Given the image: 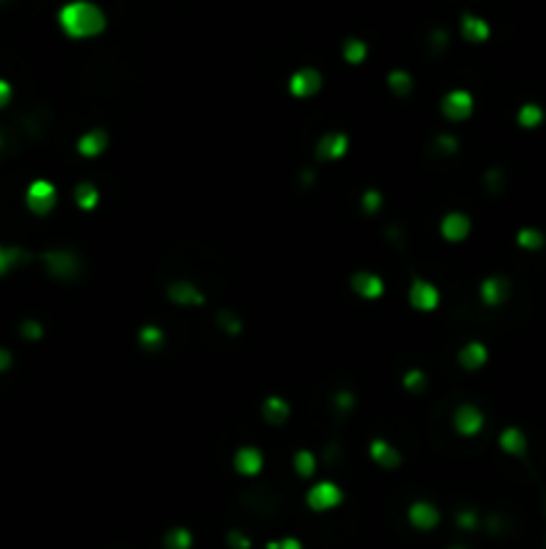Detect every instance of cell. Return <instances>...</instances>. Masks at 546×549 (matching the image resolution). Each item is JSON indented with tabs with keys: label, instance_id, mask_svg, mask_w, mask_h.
I'll list each match as a JSON object with an SVG mask.
<instances>
[{
	"label": "cell",
	"instance_id": "1",
	"mask_svg": "<svg viewBox=\"0 0 546 549\" xmlns=\"http://www.w3.org/2000/svg\"><path fill=\"white\" fill-rule=\"evenodd\" d=\"M59 25L70 38H94L105 30V11L94 3H67L59 11Z\"/></svg>",
	"mask_w": 546,
	"mask_h": 549
},
{
	"label": "cell",
	"instance_id": "2",
	"mask_svg": "<svg viewBox=\"0 0 546 549\" xmlns=\"http://www.w3.org/2000/svg\"><path fill=\"white\" fill-rule=\"evenodd\" d=\"M511 293H514V284H511L509 276L504 273H490L482 279L479 284V300L487 305V308H501V305L509 303Z\"/></svg>",
	"mask_w": 546,
	"mask_h": 549
},
{
	"label": "cell",
	"instance_id": "3",
	"mask_svg": "<svg viewBox=\"0 0 546 549\" xmlns=\"http://www.w3.org/2000/svg\"><path fill=\"white\" fill-rule=\"evenodd\" d=\"M498 451L509 458H528L530 453V434L522 426L511 424V426H504L501 434H498Z\"/></svg>",
	"mask_w": 546,
	"mask_h": 549
},
{
	"label": "cell",
	"instance_id": "4",
	"mask_svg": "<svg viewBox=\"0 0 546 549\" xmlns=\"http://www.w3.org/2000/svg\"><path fill=\"white\" fill-rule=\"evenodd\" d=\"M308 506L314 509V512H329V509H335L340 501H343V490L335 485V482H316L314 488L308 490Z\"/></svg>",
	"mask_w": 546,
	"mask_h": 549
},
{
	"label": "cell",
	"instance_id": "5",
	"mask_svg": "<svg viewBox=\"0 0 546 549\" xmlns=\"http://www.w3.org/2000/svg\"><path fill=\"white\" fill-rule=\"evenodd\" d=\"M453 426L463 437H477L485 429V413L477 404H461L453 415Z\"/></svg>",
	"mask_w": 546,
	"mask_h": 549
},
{
	"label": "cell",
	"instance_id": "6",
	"mask_svg": "<svg viewBox=\"0 0 546 549\" xmlns=\"http://www.w3.org/2000/svg\"><path fill=\"white\" fill-rule=\"evenodd\" d=\"M442 113L450 121H466L474 113V97L466 89H453L448 97L442 99Z\"/></svg>",
	"mask_w": 546,
	"mask_h": 549
},
{
	"label": "cell",
	"instance_id": "7",
	"mask_svg": "<svg viewBox=\"0 0 546 549\" xmlns=\"http://www.w3.org/2000/svg\"><path fill=\"white\" fill-rule=\"evenodd\" d=\"M27 207L35 215H49L57 207V188L49 180H38L27 188Z\"/></svg>",
	"mask_w": 546,
	"mask_h": 549
},
{
	"label": "cell",
	"instance_id": "8",
	"mask_svg": "<svg viewBox=\"0 0 546 549\" xmlns=\"http://www.w3.org/2000/svg\"><path fill=\"white\" fill-rule=\"evenodd\" d=\"M514 123L520 126L522 132H538L546 126V105L538 99H528L522 102L517 113H514Z\"/></svg>",
	"mask_w": 546,
	"mask_h": 549
},
{
	"label": "cell",
	"instance_id": "9",
	"mask_svg": "<svg viewBox=\"0 0 546 549\" xmlns=\"http://www.w3.org/2000/svg\"><path fill=\"white\" fill-rule=\"evenodd\" d=\"M43 263H46V268H49L51 276H57V279H73L78 268H81V263H78V257L73 252H67V249H54V252H46L43 255Z\"/></svg>",
	"mask_w": 546,
	"mask_h": 549
},
{
	"label": "cell",
	"instance_id": "10",
	"mask_svg": "<svg viewBox=\"0 0 546 549\" xmlns=\"http://www.w3.org/2000/svg\"><path fill=\"white\" fill-rule=\"evenodd\" d=\"M319 89H322V73L314 70V67H300V70L290 78V91H292V97H297V99L314 97Z\"/></svg>",
	"mask_w": 546,
	"mask_h": 549
},
{
	"label": "cell",
	"instance_id": "11",
	"mask_svg": "<svg viewBox=\"0 0 546 549\" xmlns=\"http://www.w3.org/2000/svg\"><path fill=\"white\" fill-rule=\"evenodd\" d=\"M514 244L528 255H538L546 249V231L541 225H520L514 233Z\"/></svg>",
	"mask_w": 546,
	"mask_h": 549
},
{
	"label": "cell",
	"instance_id": "12",
	"mask_svg": "<svg viewBox=\"0 0 546 549\" xmlns=\"http://www.w3.org/2000/svg\"><path fill=\"white\" fill-rule=\"evenodd\" d=\"M410 305L418 308V311H434L439 305V290L426 279H415L410 284Z\"/></svg>",
	"mask_w": 546,
	"mask_h": 549
},
{
	"label": "cell",
	"instance_id": "13",
	"mask_svg": "<svg viewBox=\"0 0 546 549\" xmlns=\"http://www.w3.org/2000/svg\"><path fill=\"white\" fill-rule=\"evenodd\" d=\"M348 153V137L343 132H329L316 142V159L322 161H338Z\"/></svg>",
	"mask_w": 546,
	"mask_h": 549
},
{
	"label": "cell",
	"instance_id": "14",
	"mask_svg": "<svg viewBox=\"0 0 546 549\" xmlns=\"http://www.w3.org/2000/svg\"><path fill=\"white\" fill-rule=\"evenodd\" d=\"M461 33L469 43L479 46V43H487V40H490V35H493V27H490V22H487L485 16L463 13L461 16Z\"/></svg>",
	"mask_w": 546,
	"mask_h": 549
},
{
	"label": "cell",
	"instance_id": "15",
	"mask_svg": "<svg viewBox=\"0 0 546 549\" xmlns=\"http://www.w3.org/2000/svg\"><path fill=\"white\" fill-rule=\"evenodd\" d=\"M439 231H442V236H445L448 242L458 244V242H466V239H469V233H472V220L466 217L463 212H450V215H445V220H442Z\"/></svg>",
	"mask_w": 546,
	"mask_h": 549
},
{
	"label": "cell",
	"instance_id": "16",
	"mask_svg": "<svg viewBox=\"0 0 546 549\" xmlns=\"http://www.w3.org/2000/svg\"><path fill=\"white\" fill-rule=\"evenodd\" d=\"M351 287H353V293L362 295L364 300H377L380 295L386 293V284H383V279H380L377 273H370V271H359V273H353Z\"/></svg>",
	"mask_w": 546,
	"mask_h": 549
},
{
	"label": "cell",
	"instance_id": "17",
	"mask_svg": "<svg viewBox=\"0 0 546 549\" xmlns=\"http://www.w3.org/2000/svg\"><path fill=\"white\" fill-rule=\"evenodd\" d=\"M407 520L418 531H431V528L439 525V509L434 504H428V501H415L410 506V512H407Z\"/></svg>",
	"mask_w": 546,
	"mask_h": 549
},
{
	"label": "cell",
	"instance_id": "18",
	"mask_svg": "<svg viewBox=\"0 0 546 549\" xmlns=\"http://www.w3.org/2000/svg\"><path fill=\"white\" fill-rule=\"evenodd\" d=\"M263 453L257 451V448H239L236 455H233V469L244 477H255L263 472Z\"/></svg>",
	"mask_w": 546,
	"mask_h": 549
},
{
	"label": "cell",
	"instance_id": "19",
	"mask_svg": "<svg viewBox=\"0 0 546 549\" xmlns=\"http://www.w3.org/2000/svg\"><path fill=\"white\" fill-rule=\"evenodd\" d=\"M487 359H490V351H487V346L482 341H469L463 346L461 351H458V362H461L463 370H482L487 365Z\"/></svg>",
	"mask_w": 546,
	"mask_h": 549
},
{
	"label": "cell",
	"instance_id": "20",
	"mask_svg": "<svg viewBox=\"0 0 546 549\" xmlns=\"http://www.w3.org/2000/svg\"><path fill=\"white\" fill-rule=\"evenodd\" d=\"M370 455L372 461L380 464L383 469H397L402 464V453L397 448H391L386 439H372L370 442Z\"/></svg>",
	"mask_w": 546,
	"mask_h": 549
},
{
	"label": "cell",
	"instance_id": "21",
	"mask_svg": "<svg viewBox=\"0 0 546 549\" xmlns=\"http://www.w3.org/2000/svg\"><path fill=\"white\" fill-rule=\"evenodd\" d=\"M105 147H108V135L102 132V129H91V132H86L81 140H78V153L84 156V159H97L105 153Z\"/></svg>",
	"mask_w": 546,
	"mask_h": 549
},
{
	"label": "cell",
	"instance_id": "22",
	"mask_svg": "<svg viewBox=\"0 0 546 549\" xmlns=\"http://www.w3.org/2000/svg\"><path fill=\"white\" fill-rule=\"evenodd\" d=\"M169 300L177 305H204V293L195 290L190 281H174L169 287Z\"/></svg>",
	"mask_w": 546,
	"mask_h": 549
},
{
	"label": "cell",
	"instance_id": "23",
	"mask_svg": "<svg viewBox=\"0 0 546 549\" xmlns=\"http://www.w3.org/2000/svg\"><path fill=\"white\" fill-rule=\"evenodd\" d=\"M263 415H266L268 424L281 426V424L290 418V404L284 402L281 397H268L266 402H263Z\"/></svg>",
	"mask_w": 546,
	"mask_h": 549
},
{
	"label": "cell",
	"instance_id": "24",
	"mask_svg": "<svg viewBox=\"0 0 546 549\" xmlns=\"http://www.w3.org/2000/svg\"><path fill=\"white\" fill-rule=\"evenodd\" d=\"M75 204L86 212H91V209H97L99 204V191L94 188L91 183H81L75 188Z\"/></svg>",
	"mask_w": 546,
	"mask_h": 549
},
{
	"label": "cell",
	"instance_id": "25",
	"mask_svg": "<svg viewBox=\"0 0 546 549\" xmlns=\"http://www.w3.org/2000/svg\"><path fill=\"white\" fill-rule=\"evenodd\" d=\"M164 547L166 549H190L193 547V533L188 528H171L164 536Z\"/></svg>",
	"mask_w": 546,
	"mask_h": 549
},
{
	"label": "cell",
	"instance_id": "26",
	"mask_svg": "<svg viewBox=\"0 0 546 549\" xmlns=\"http://www.w3.org/2000/svg\"><path fill=\"white\" fill-rule=\"evenodd\" d=\"M343 57H346L348 64H362L367 60V43L359 40V38H348L343 43Z\"/></svg>",
	"mask_w": 546,
	"mask_h": 549
},
{
	"label": "cell",
	"instance_id": "27",
	"mask_svg": "<svg viewBox=\"0 0 546 549\" xmlns=\"http://www.w3.org/2000/svg\"><path fill=\"white\" fill-rule=\"evenodd\" d=\"M164 329L156 327V324H145V327L140 329V343H142V349H147V351H156V349H161L164 346Z\"/></svg>",
	"mask_w": 546,
	"mask_h": 549
},
{
	"label": "cell",
	"instance_id": "28",
	"mask_svg": "<svg viewBox=\"0 0 546 549\" xmlns=\"http://www.w3.org/2000/svg\"><path fill=\"white\" fill-rule=\"evenodd\" d=\"M292 466L300 477H311L316 472V455L311 451H297L292 458Z\"/></svg>",
	"mask_w": 546,
	"mask_h": 549
},
{
	"label": "cell",
	"instance_id": "29",
	"mask_svg": "<svg viewBox=\"0 0 546 549\" xmlns=\"http://www.w3.org/2000/svg\"><path fill=\"white\" fill-rule=\"evenodd\" d=\"M389 86L394 94L404 97V94L413 91V78H410V73H404V70H394V73L389 75Z\"/></svg>",
	"mask_w": 546,
	"mask_h": 549
},
{
	"label": "cell",
	"instance_id": "30",
	"mask_svg": "<svg viewBox=\"0 0 546 549\" xmlns=\"http://www.w3.org/2000/svg\"><path fill=\"white\" fill-rule=\"evenodd\" d=\"M25 252L19 249V247H8V249H3L0 247V276L6 273V271L11 268V266H16V263H22L25 260Z\"/></svg>",
	"mask_w": 546,
	"mask_h": 549
},
{
	"label": "cell",
	"instance_id": "31",
	"mask_svg": "<svg viewBox=\"0 0 546 549\" xmlns=\"http://www.w3.org/2000/svg\"><path fill=\"white\" fill-rule=\"evenodd\" d=\"M362 207H364V212L367 215H375L377 209L383 207V196H380V191H364V196H362Z\"/></svg>",
	"mask_w": 546,
	"mask_h": 549
},
{
	"label": "cell",
	"instance_id": "32",
	"mask_svg": "<svg viewBox=\"0 0 546 549\" xmlns=\"http://www.w3.org/2000/svg\"><path fill=\"white\" fill-rule=\"evenodd\" d=\"M217 322H220V327L225 329V332H231V335L241 332V322H239V317H236V314H231V311H220Z\"/></svg>",
	"mask_w": 546,
	"mask_h": 549
},
{
	"label": "cell",
	"instance_id": "33",
	"mask_svg": "<svg viewBox=\"0 0 546 549\" xmlns=\"http://www.w3.org/2000/svg\"><path fill=\"white\" fill-rule=\"evenodd\" d=\"M404 389L407 391H423L426 389L423 370H410V373L404 375Z\"/></svg>",
	"mask_w": 546,
	"mask_h": 549
},
{
	"label": "cell",
	"instance_id": "34",
	"mask_svg": "<svg viewBox=\"0 0 546 549\" xmlns=\"http://www.w3.org/2000/svg\"><path fill=\"white\" fill-rule=\"evenodd\" d=\"M455 523L461 525V528H466V531H474L479 525V514L474 512V509H461L458 517H455Z\"/></svg>",
	"mask_w": 546,
	"mask_h": 549
},
{
	"label": "cell",
	"instance_id": "35",
	"mask_svg": "<svg viewBox=\"0 0 546 549\" xmlns=\"http://www.w3.org/2000/svg\"><path fill=\"white\" fill-rule=\"evenodd\" d=\"M22 335H25L27 341H40L43 338V327L38 322H33V319H27L25 324H22Z\"/></svg>",
	"mask_w": 546,
	"mask_h": 549
},
{
	"label": "cell",
	"instance_id": "36",
	"mask_svg": "<svg viewBox=\"0 0 546 549\" xmlns=\"http://www.w3.org/2000/svg\"><path fill=\"white\" fill-rule=\"evenodd\" d=\"M228 544H231L233 549H249L252 547V538H246L241 531H231V533H228Z\"/></svg>",
	"mask_w": 546,
	"mask_h": 549
},
{
	"label": "cell",
	"instance_id": "37",
	"mask_svg": "<svg viewBox=\"0 0 546 549\" xmlns=\"http://www.w3.org/2000/svg\"><path fill=\"white\" fill-rule=\"evenodd\" d=\"M268 549H303V544L295 536H284L279 541H268Z\"/></svg>",
	"mask_w": 546,
	"mask_h": 549
},
{
	"label": "cell",
	"instance_id": "38",
	"mask_svg": "<svg viewBox=\"0 0 546 549\" xmlns=\"http://www.w3.org/2000/svg\"><path fill=\"white\" fill-rule=\"evenodd\" d=\"M437 145L445 150V153H458V140L455 137H450V135H442L437 140Z\"/></svg>",
	"mask_w": 546,
	"mask_h": 549
},
{
	"label": "cell",
	"instance_id": "39",
	"mask_svg": "<svg viewBox=\"0 0 546 549\" xmlns=\"http://www.w3.org/2000/svg\"><path fill=\"white\" fill-rule=\"evenodd\" d=\"M335 404H338L343 413H348L353 407V397L348 394V391H340V394H335Z\"/></svg>",
	"mask_w": 546,
	"mask_h": 549
},
{
	"label": "cell",
	"instance_id": "40",
	"mask_svg": "<svg viewBox=\"0 0 546 549\" xmlns=\"http://www.w3.org/2000/svg\"><path fill=\"white\" fill-rule=\"evenodd\" d=\"M8 102H11V86L6 81H0V108H6Z\"/></svg>",
	"mask_w": 546,
	"mask_h": 549
},
{
	"label": "cell",
	"instance_id": "41",
	"mask_svg": "<svg viewBox=\"0 0 546 549\" xmlns=\"http://www.w3.org/2000/svg\"><path fill=\"white\" fill-rule=\"evenodd\" d=\"M8 367H11V354H8L6 349H0V373L8 370Z\"/></svg>",
	"mask_w": 546,
	"mask_h": 549
},
{
	"label": "cell",
	"instance_id": "42",
	"mask_svg": "<svg viewBox=\"0 0 546 549\" xmlns=\"http://www.w3.org/2000/svg\"><path fill=\"white\" fill-rule=\"evenodd\" d=\"M448 549H466V547H461V544H453V547H448Z\"/></svg>",
	"mask_w": 546,
	"mask_h": 549
},
{
	"label": "cell",
	"instance_id": "43",
	"mask_svg": "<svg viewBox=\"0 0 546 549\" xmlns=\"http://www.w3.org/2000/svg\"><path fill=\"white\" fill-rule=\"evenodd\" d=\"M0 147H3V135H0Z\"/></svg>",
	"mask_w": 546,
	"mask_h": 549
},
{
	"label": "cell",
	"instance_id": "44",
	"mask_svg": "<svg viewBox=\"0 0 546 549\" xmlns=\"http://www.w3.org/2000/svg\"><path fill=\"white\" fill-rule=\"evenodd\" d=\"M544 547H546V536H544Z\"/></svg>",
	"mask_w": 546,
	"mask_h": 549
}]
</instances>
